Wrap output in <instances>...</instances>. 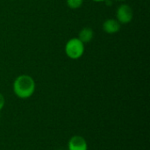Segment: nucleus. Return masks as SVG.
Segmentation results:
<instances>
[{"instance_id": "obj_1", "label": "nucleus", "mask_w": 150, "mask_h": 150, "mask_svg": "<svg viewBox=\"0 0 150 150\" xmlns=\"http://www.w3.org/2000/svg\"><path fill=\"white\" fill-rule=\"evenodd\" d=\"M36 89L34 79L29 75H19L17 76L12 84V90L16 97L21 99H27L31 98Z\"/></svg>"}, {"instance_id": "obj_2", "label": "nucleus", "mask_w": 150, "mask_h": 150, "mask_svg": "<svg viewBox=\"0 0 150 150\" xmlns=\"http://www.w3.org/2000/svg\"><path fill=\"white\" fill-rule=\"evenodd\" d=\"M84 45L77 37L69 39L65 45V54L71 60L80 59L84 53Z\"/></svg>"}, {"instance_id": "obj_3", "label": "nucleus", "mask_w": 150, "mask_h": 150, "mask_svg": "<svg viewBox=\"0 0 150 150\" xmlns=\"http://www.w3.org/2000/svg\"><path fill=\"white\" fill-rule=\"evenodd\" d=\"M134 18V11L129 4H122L116 10V19L120 25H126L132 21Z\"/></svg>"}, {"instance_id": "obj_4", "label": "nucleus", "mask_w": 150, "mask_h": 150, "mask_svg": "<svg viewBox=\"0 0 150 150\" xmlns=\"http://www.w3.org/2000/svg\"><path fill=\"white\" fill-rule=\"evenodd\" d=\"M68 150H88V142L81 135H73L68 142Z\"/></svg>"}, {"instance_id": "obj_5", "label": "nucleus", "mask_w": 150, "mask_h": 150, "mask_svg": "<svg viewBox=\"0 0 150 150\" xmlns=\"http://www.w3.org/2000/svg\"><path fill=\"white\" fill-rule=\"evenodd\" d=\"M103 30L108 34H113L120 30L121 25L116 18H107L103 23Z\"/></svg>"}, {"instance_id": "obj_6", "label": "nucleus", "mask_w": 150, "mask_h": 150, "mask_svg": "<svg viewBox=\"0 0 150 150\" xmlns=\"http://www.w3.org/2000/svg\"><path fill=\"white\" fill-rule=\"evenodd\" d=\"M83 44L91 42L94 38V31L91 27H83L80 30L77 37Z\"/></svg>"}, {"instance_id": "obj_7", "label": "nucleus", "mask_w": 150, "mask_h": 150, "mask_svg": "<svg viewBox=\"0 0 150 150\" xmlns=\"http://www.w3.org/2000/svg\"><path fill=\"white\" fill-rule=\"evenodd\" d=\"M66 2H67L68 6L70 9L76 10V9H78L82 6L83 0H66Z\"/></svg>"}, {"instance_id": "obj_8", "label": "nucleus", "mask_w": 150, "mask_h": 150, "mask_svg": "<svg viewBox=\"0 0 150 150\" xmlns=\"http://www.w3.org/2000/svg\"><path fill=\"white\" fill-rule=\"evenodd\" d=\"M4 105H5V98H4V96L0 92V112L3 110V108L4 107Z\"/></svg>"}, {"instance_id": "obj_9", "label": "nucleus", "mask_w": 150, "mask_h": 150, "mask_svg": "<svg viewBox=\"0 0 150 150\" xmlns=\"http://www.w3.org/2000/svg\"><path fill=\"white\" fill-rule=\"evenodd\" d=\"M92 1H94V2H98V3H99V2H105V0H92Z\"/></svg>"}, {"instance_id": "obj_10", "label": "nucleus", "mask_w": 150, "mask_h": 150, "mask_svg": "<svg viewBox=\"0 0 150 150\" xmlns=\"http://www.w3.org/2000/svg\"><path fill=\"white\" fill-rule=\"evenodd\" d=\"M117 1H119V2H124V1H126V0H117Z\"/></svg>"}]
</instances>
